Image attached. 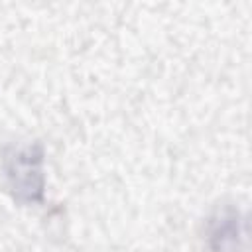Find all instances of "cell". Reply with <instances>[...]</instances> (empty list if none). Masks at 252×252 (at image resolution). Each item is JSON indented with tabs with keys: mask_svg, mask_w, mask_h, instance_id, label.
Returning a JSON list of instances; mask_svg holds the SVG:
<instances>
[{
	"mask_svg": "<svg viewBox=\"0 0 252 252\" xmlns=\"http://www.w3.org/2000/svg\"><path fill=\"white\" fill-rule=\"evenodd\" d=\"M45 152L39 142L14 144L2 156V171L10 195L22 205H37L45 193Z\"/></svg>",
	"mask_w": 252,
	"mask_h": 252,
	"instance_id": "cell-1",
	"label": "cell"
},
{
	"mask_svg": "<svg viewBox=\"0 0 252 252\" xmlns=\"http://www.w3.org/2000/svg\"><path fill=\"white\" fill-rule=\"evenodd\" d=\"M207 240L211 252H242V217L234 207L219 209L207 228Z\"/></svg>",
	"mask_w": 252,
	"mask_h": 252,
	"instance_id": "cell-2",
	"label": "cell"
}]
</instances>
